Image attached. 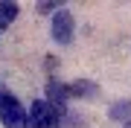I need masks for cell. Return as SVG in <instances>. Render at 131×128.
I'll use <instances>...</instances> for the list:
<instances>
[{
    "label": "cell",
    "mask_w": 131,
    "mask_h": 128,
    "mask_svg": "<svg viewBox=\"0 0 131 128\" xmlns=\"http://www.w3.org/2000/svg\"><path fill=\"white\" fill-rule=\"evenodd\" d=\"M0 119H3L6 128H29L26 125V108L6 87H0Z\"/></svg>",
    "instance_id": "6da1fadb"
},
{
    "label": "cell",
    "mask_w": 131,
    "mask_h": 128,
    "mask_svg": "<svg viewBox=\"0 0 131 128\" xmlns=\"http://www.w3.org/2000/svg\"><path fill=\"white\" fill-rule=\"evenodd\" d=\"M58 122H61V111L52 108L50 102L35 99L29 105V114H26V125L29 128H58Z\"/></svg>",
    "instance_id": "7a4b0ae2"
},
{
    "label": "cell",
    "mask_w": 131,
    "mask_h": 128,
    "mask_svg": "<svg viewBox=\"0 0 131 128\" xmlns=\"http://www.w3.org/2000/svg\"><path fill=\"white\" fill-rule=\"evenodd\" d=\"M52 38H56L58 44H70L73 41V29H76V24H73V12L70 9H58L56 15H52Z\"/></svg>",
    "instance_id": "3957f363"
},
{
    "label": "cell",
    "mask_w": 131,
    "mask_h": 128,
    "mask_svg": "<svg viewBox=\"0 0 131 128\" xmlns=\"http://www.w3.org/2000/svg\"><path fill=\"white\" fill-rule=\"evenodd\" d=\"M64 93H67V99H70V96H82V99H88V96H96V85L88 82V79H79V82L64 85Z\"/></svg>",
    "instance_id": "277c9868"
},
{
    "label": "cell",
    "mask_w": 131,
    "mask_h": 128,
    "mask_svg": "<svg viewBox=\"0 0 131 128\" xmlns=\"http://www.w3.org/2000/svg\"><path fill=\"white\" fill-rule=\"evenodd\" d=\"M15 18H18V3H12V0H0V32L9 29L15 24Z\"/></svg>",
    "instance_id": "5b68a950"
},
{
    "label": "cell",
    "mask_w": 131,
    "mask_h": 128,
    "mask_svg": "<svg viewBox=\"0 0 131 128\" xmlns=\"http://www.w3.org/2000/svg\"><path fill=\"white\" fill-rule=\"evenodd\" d=\"M114 119H128L131 122V102H117V105H111V111H108Z\"/></svg>",
    "instance_id": "8992f818"
},
{
    "label": "cell",
    "mask_w": 131,
    "mask_h": 128,
    "mask_svg": "<svg viewBox=\"0 0 131 128\" xmlns=\"http://www.w3.org/2000/svg\"><path fill=\"white\" fill-rule=\"evenodd\" d=\"M52 9H58L56 0H41V3H38V12H52Z\"/></svg>",
    "instance_id": "52a82bcc"
},
{
    "label": "cell",
    "mask_w": 131,
    "mask_h": 128,
    "mask_svg": "<svg viewBox=\"0 0 131 128\" xmlns=\"http://www.w3.org/2000/svg\"><path fill=\"white\" fill-rule=\"evenodd\" d=\"M125 128H131V122H125Z\"/></svg>",
    "instance_id": "ba28073f"
}]
</instances>
